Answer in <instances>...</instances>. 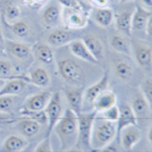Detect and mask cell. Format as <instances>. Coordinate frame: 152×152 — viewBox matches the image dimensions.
I'll return each instance as SVG.
<instances>
[{
    "label": "cell",
    "mask_w": 152,
    "mask_h": 152,
    "mask_svg": "<svg viewBox=\"0 0 152 152\" xmlns=\"http://www.w3.org/2000/svg\"><path fill=\"white\" fill-rule=\"evenodd\" d=\"M77 131H78L77 115L70 108H67L66 110H64L63 116L55 125L52 131L58 136L63 151L75 148L77 142Z\"/></svg>",
    "instance_id": "cell-1"
},
{
    "label": "cell",
    "mask_w": 152,
    "mask_h": 152,
    "mask_svg": "<svg viewBox=\"0 0 152 152\" xmlns=\"http://www.w3.org/2000/svg\"><path fill=\"white\" fill-rule=\"evenodd\" d=\"M98 116L95 110L81 113L77 115V123H78V131H77V142L75 148L81 149L84 151L89 152H98L93 150L92 148V131H93V124Z\"/></svg>",
    "instance_id": "cell-2"
},
{
    "label": "cell",
    "mask_w": 152,
    "mask_h": 152,
    "mask_svg": "<svg viewBox=\"0 0 152 152\" xmlns=\"http://www.w3.org/2000/svg\"><path fill=\"white\" fill-rule=\"evenodd\" d=\"M115 137H117V128L116 123H111L102 119L101 117L95 118L92 131V148L93 150L99 152L100 149L104 148L108 144H111L114 142Z\"/></svg>",
    "instance_id": "cell-3"
},
{
    "label": "cell",
    "mask_w": 152,
    "mask_h": 152,
    "mask_svg": "<svg viewBox=\"0 0 152 152\" xmlns=\"http://www.w3.org/2000/svg\"><path fill=\"white\" fill-rule=\"evenodd\" d=\"M57 68L61 78L69 85L77 86L84 81L83 68L72 59H60L57 63Z\"/></svg>",
    "instance_id": "cell-4"
},
{
    "label": "cell",
    "mask_w": 152,
    "mask_h": 152,
    "mask_svg": "<svg viewBox=\"0 0 152 152\" xmlns=\"http://www.w3.org/2000/svg\"><path fill=\"white\" fill-rule=\"evenodd\" d=\"M45 116H47V137H50L51 133L53 131V127L63 116V102H61V94L60 92H55L51 94V98L47 107L45 109Z\"/></svg>",
    "instance_id": "cell-5"
},
{
    "label": "cell",
    "mask_w": 152,
    "mask_h": 152,
    "mask_svg": "<svg viewBox=\"0 0 152 152\" xmlns=\"http://www.w3.org/2000/svg\"><path fill=\"white\" fill-rule=\"evenodd\" d=\"M65 28L72 31L82 30L88 25V15L84 10H75V9H65L63 15Z\"/></svg>",
    "instance_id": "cell-6"
},
{
    "label": "cell",
    "mask_w": 152,
    "mask_h": 152,
    "mask_svg": "<svg viewBox=\"0 0 152 152\" xmlns=\"http://www.w3.org/2000/svg\"><path fill=\"white\" fill-rule=\"evenodd\" d=\"M132 51H133L135 61L137 63L141 68L145 70L152 69V48L146 45H142L139 42L132 43Z\"/></svg>",
    "instance_id": "cell-7"
},
{
    "label": "cell",
    "mask_w": 152,
    "mask_h": 152,
    "mask_svg": "<svg viewBox=\"0 0 152 152\" xmlns=\"http://www.w3.org/2000/svg\"><path fill=\"white\" fill-rule=\"evenodd\" d=\"M69 108L76 115L81 114L84 106V89L81 86H68L64 89Z\"/></svg>",
    "instance_id": "cell-8"
},
{
    "label": "cell",
    "mask_w": 152,
    "mask_h": 152,
    "mask_svg": "<svg viewBox=\"0 0 152 152\" xmlns=\"http://www.w3.org/2000/svg\"><path fill=\"white\" fill-rule=\"evenodd\" d=\"M141 131L137 127V125H131V126L125 127L119 134V142L124 150L131 151L134 146L136 145L141 141Z\"/></svg>",
    "instance_id": "cell-9"
},
{
    "label": "cell",
    "mask_w": 152,
    "mask_h": 152,
    "mask_svg": "<svg viewBox=\"0 0 152 152\" xmlns=\"http://www.w3.org/2000/svg\"><path fill=\"white\" fill-rule=\"evenodd\" d=\"M51 94H52V92H50V91H45V92H41V93L31 95L26 99L20 109L22 110H28V111L45 110L48 102L50 100Z\"/></svg>",
    "instance_id": "cell-10"
},
{
    "label": "cell",
    "mask_w": 152,
    "mask_h": 152,
    "mask_svg": "<svg viewBox=\"0 0 152 152\" xmlns=\"http://www.w3.org/2000/svg\"><path fill=\"white\" fill-rule=\"evenodd\" d=\"M108 86H109V73L106 72L98 82L90 85L84 91V102L86 101L88 103H93L99 95L103 93L104 91H107Z\"/></svg>",
    "instance_id": "cell-11"
},
{
    "label": "cell",
    "mask_w": 152,
    "mask_h": 152,
    "mask_svg": "<svg viewBox=\"0 0 152 152\" xmlns=\"http://www.w3.org/2000/svg\"><path fill=\"white\" fill-rule=\"evenodd\" d=\"M28 83V78L25 76H17L5 81L4 85L0 88V96L1 95H18L20 94Z\"/></svg>",
    "instance_id": "cell-12"
},
{
    "label": "cell",
    "mask_w": 152,
    "mask_h": 152,
    "mask_svg": "<svg viewBox=\"0 0 152 152\" xmlns=\"http://www.w3.org/2000/svg\"><path fill=\"white\" fill-rule=\"evenodd\" d=\"M5 48L9 55L18 60H25L32 56V47L19 41L5 40Z\"/></svg>",
    "instance_id": "cell-13"
},
{
    "label": "cell",
    "mask_w": 152,
    "mask_h": 152,
    "mask_svg": "<svg viewBox=\"0 0 152 152\" xmlns=\"http://www.w3.org/2000/svg\"><path fill=\"white\" fill-rule=\"evenodd\" d=\"M137 121L139 119L136 118L131 106L126 103L121 104V107H119V117H118V121H116L117 137H119V134L125 127L131 126V125H137Z\"/></svg>",
    "instance_id": "cell-14"
},
{
    "label": "cell",
    "mask_w": 152,
    "mask_h": 152,
    "mask_svg": "<svg viewBox=\"0 0 152 152\" xmlns=\"http://www.w3.org/2000/svg\"><path fill=\"white\" fill-rule=\"evenodd\" d=\"M76 35L68 28H56L50 32L48 35V45L51 47H63L67 45L73 40H75Z\"/></svg>",
    "instance_id": "cell-15"
},
{
    "label": "cell",
    "mask_w": 152,
    "mask_h": 152,
    "mask_svg": "<svg viewBox=\"0 0 152 152\" xmlns=\"http://www.w3.org/2000/svg\"><path fill=\"white\" fill-rule=\"evenodd\" d=\"M152 15V10H149L142 6H136L132 13V33L133 32H145L149 18Z\"/></svg>",
    "instance_id": "cell-16"
},
{
    "label": "cell",
    "mask_w": 152,
    "mask_h": 152,
    "mask_svg": "<svg viewBox=\"0 0 152 152\" xmlns=\"http://www.w3.org/2000/svg\"><path fill=\"white\" fill-rule=\"evenodd\" d=\"M67 45H68V49L72 52V55L75 56L76 58H80V59L90 64H99V61L92 56V53L89 51L88 47L83 42L82 39H75Z\"/></svg>",
    "instance_id": "cell-17"
},
{
    "label": "cell",
    "mask_w": 152,
    "mask_h": 152,
    "mask_svg": "<svg viewBox=\"0 0 152 152\" xmlns=\"http://www.w3.org/2000/svg\"><path fill=\"white\" fill-rule=\"evenodd\" d=\"M32 55L45 65H52L55 63V52L52 50V47L48 43L37 42L32 47Z\"/></svg>",
    "instance_id": "cell-18"
},
{
    "label": "cell",
    "mask_w": 152,
    "mask_h": 152,
    "mask_svg": "<svg viewBox=\"0 0 152 152\" xmlns=\"http://www.w3.org/2000/svg\"><path fill=\"white\" fill-rule=\"evenodd\" d=\"M131 108L133 110V113L135 114L136 118L139 119H143V118H148L150 116L151 113V108L149 106V103L146 101V99L144 98V95L141 92H136L135 94L132 96L131 99Z\"/></svg>",
    "instance_id": "cell-19"
},
{
    "label": "cell",
    "mask_w": 152,
    "mask_h": 152,
    "mask_svg": "<svg viewBox=\"0 0 152 152\" xmlns=\"http://www.w3.org/2000/svg\"><path fill=\"white\" fill-rule=\"evenodd\" d=\"M115 26L121 35L131 37L132 35V13L124 10L118 15H115Z\"/></svg>",
    "instance_id": "cell-20"
},
{
    "label": "cell",
    "mask_w": 152,
    "mask_h": 152,
    "mask_svg": "<svg viewBox=\"0 0 152 152\" xmlns=\"http://www.w3.org/2000/svg\"><path fill=\"white\" fill-rule=\"evenodd\" d=\"M61 17H63L61 9L56 4H52V5L45 7L43 13H42L43 23L48 27H57L61 20Z\"/></svg>",
    "instance_id": "cell-21"
},
{
    "label": "cell",
    "mask_w": 152,
    "mask_h": 152,
    "mask_svg": "<svg viewBox=\"0 0 152 152\" xmlns=\"http://www.w3.org/2000/svg\"><path fill=\"white\" fill-rule=\"evenodd\" d=\"M28 146V142L18 135L8 136L2 143L0 152H22Z\"/></svg>",
    "instance_id": "cell-22"
},
{
    "label": "cell",
    "mask_w": 152,
    "mask_h": 152,
    "mask_svg": "<svg viewBox=\"0 0 152 152\" xmlns=\"http://www.w3.org/2000/svg\"><path fill=\"white\" fill-rule=\"evenodd\" d=\"M117 102V95L114 91H104L103 93L99 95L96 99L94 100V102L92 103L93 104V110H95L98 114L101 113L103 110H106L108 108L113 107L116 104Z\"/></svg>",
    "instance_id": "cell-23"
},
{
    "label": "cell",
    "mask_w": 152,
    "mask_h": 152,
    "mask_svg": "<svg viewBox=\"0 0 152 152\" xmlns=\"http://www.w3.org/2000/svg\"><path fill=\"white\" fill-rule=\"evenodd\" d=\"M82 40L85 43V45L88 47L89 51L92 53V56L100 63V60H102L103 55H104V48H103L101 40L92 34H88V35L83 37Z\"/></svg>",
    "instance_id": "cell-24"
},
{
    "label": "cell",
    "mask_w": 152,
    "mask_h": 152,
    "mask_svg": "<svg viewBox=\"0 0 152 152\" xmlns=\"http://www.w3.org/2000/svg\"><path fill=\"white\" fill-rule=\"evenodd\" d=\"M113 69H114L115 76L118 80H121V82H128L133 77V74H134L133 67L131 66V64L125 61V60L116 59L114 61Z\"/></svg>",
    "instance_id": "cell-25"
},
{
    "label": "cell",
    "mask_w": 152,
    "mask_h": 152,
    "mask_svg": "<svg viewBox=\"0 0 152 152\" xmlns=\"http://www.w3.org/2000/svg\"><path fill=\"white\" fill-rule=\"evenodd\" d=\"M41 125L38 121L23 117L20 121L16 124V129L25 137H33L40 132Z\"/></svg>",
    "instance_id": "cell-26"
},
{
    "label": "cell",
    "mask_w": 152,
    "mask_h": 152,
    "mask_svg": "<svg viewBox=\"0 0 152 152\" xmlns=\"http://www.w3.org/2000/svg\"><path fill=\"white\" fill-rule=\"evenodd\" d=\"M27 78H28V83H32L39 88H48L51 83L49 73L42 67H37L32 69Z\"/></svg>",
    "instance_id": "cell-27"
},
{
    "label": "cell",
    "mask_w": 152,
    "mask_h": 152,
    "mask_svg": "<svg viewBox=\"0 0 152 152\" xmlns=\"http://www.w3.org/2000/svg\"><path fill=\"white\" fill-rule=\"evenodd\" d=\"M110 47L118 53L129 56L132 53V45L127 37L121 34H115L110 38Z\"/></svg>",
    "instance_id": "cell-28"
},
{
    "label": "cell",
    "mask_w": 152,
    "mask_h": 152,
    "mask_svg": "<svg viewBox=\"0 0 152 152\" xmlns=\"http://www.w3.org/2000/svg\"><path fill=\"white\" fill-rule=\"evenodd\" d=\"M94 20L95 23L99 26H101V27H109V26H111L114 24L115 20L114 10L111 8H109V7L95 9Z\"/></svg>",
    "instance_id": "cell-29"
},
{
    "label": "cell",
    "mask_w": 152,
    "mask_h": 152,
    "mask_svg": "<svg viewBox=\"0 0 152 152\" xmlns=\"http://www.w3.org/2000/svg\"><path fill=\"white\" fill-rule=\"evenodd\" d=\"M20 15H22V10L18 5L16 2H8L2 8L1 17L5 20L6 24H10L16 20H19Z\"/></svg>",
    "instance_id": "cell-30"
},
{
    "label": "cell",
    "mask_w": 152,
    "mask_h": 152,
    "mask_svg": "<svg viewBox=\"0 0 152 152\" xmlns=\"http://www.w3.org/2000/svg\"><path fill=\"white\" fill-rule=\"evenodd\" d=\"M7 25L10 28V31L14 33V35H16L17 38H26L30 35V32H31L30 25L24 20H16V22L7 24Z\"/></svg>",
    "instance_id": "cell-31"
},
{
    "label": "cell",
    "mask_w": 152,
    "mask_h": 152,
    "mask_svg": "<svg viewBox=\"0 0 152 152\" xmlns=\"http://www.w3.org/2000/svg\"><path fill=\"white\" fill-rule=\"evenodd\" d=\"M20 115L23 117L30 118L33 121H38L40 125H45L47 124V116H45V110H40V111H28V110H19Z\"/></svg>",
    "instance_id": "cell-32"
},
{
    "label": "cell",
    "mask_w": 152,
    "mask_h": 152,
    "mask_svg": "<svg viewBox=\"0 0 152 152\" xmlns=\"http://www.w3.org/2000/svg\"><path fill=\"white\" fill-rule=\"evenodd\" d=\"M140 90H141V93L144 95V98L146 99L152 110V78L143 80L140 85Z\"/></svg>",
    "instance_id": "cell-33"
},
{
    "label": "cell",
    "mask_w": 152,
    "mask_h": 152,
    "mask_svg": "<svg viewBox=\"0 0 152 152\" xmlns=\"http://www.w3.org/2000/svg\"><path fill=\"white\" fill-rule=\"evenodd\" d=\"M100 114V117L102 119L108 121H111V123H116L118 121V117H119V107H117L116 104L113 107L108 108L106 110H103Z\"/></svg>",
    "instance_id": "cell-34"
},
{
    "label": "cell",
    "mask_w": 152,
    "mask_h": 152,
    "mask_svg": "<svg viewBox=\"0 0 152 152\" xmlns=\"http://www.w3.org/2000/svg\"><path fill=\"white\" fill-rule=\"evenodd\" d=\"M2 77L14 78L17 76H14V68L12 63L7 59L0 58V78H2Z\"/></svg>",
    "instance_id": "cell-35"
},
{
    "label": "cell",
    "mask_w": 152,
    "mask_h": 152,
    "mask_svg": "<svg viewBox=\"0 0 152 152\" xmlns=\"http://www.w3.org/2000/svg\"><path fill=\"white\" fill-rule=\"evenodd\" d=\"M13 95H1L0 96V114H9L14 108Z\"/></svg>",
    "instance_id": "cell-36"
},
{
    "label": "cell",
    "mask_w": 152,
    "mask_h": 152,
    "mask_svg": "<svg viewBox=\"0 0 152 152\" xmlns=\"http://www.w3.org/2000/svg\"><path fill=\"white\" fill-rule=\"evenodd\" d=\"M58 4L63 6L65 9H75L83 10V7L78 0H58Z\"/></svg>",
    "instance_id": "cell-37"
},
{
    "label": "cell",
    "mask_w": 152,
    "mask_h": 152,
    "mask_svg": "<svg viewBox=\"0 0 152 152\" xmlns=\"http://www.w3.org/2000/svg\"><path fill=\"white\" fill-rule=\"evenodd\" d=\"M34 152H52L50 137H47V136H45V139L39 143L38 146L35 148Z\"/></svg>",
    "instance_id": "cell-38"
},
{
    "label": "cell",
    "mask_w": 152,
    "mask_h": 152,
    "mask_svg": "<svg viewBox=\"0 0 152 152\" xmlns=\"http://www.w3.org/2000/svg\"><path fill=\"white\" fill-rule=\"evenodd\" d=\"M89 1L90 4L96 9L109 7V4H110V0H89Z\"/></svg>",
    "instance_id": "cell-39"
},
{
    "label": "cell",
    "mask_w": 152,
    "mask_h": 152,
    "mask_svg": "<svg viewBox=\"0 0 152 152\" xmlns=\"http://www.w3.org/2000/svg\"><path fill=\"white\" fill-rule=\"evenodd\" d=\"M145 35H146V38H148V40L152 41V15L150 16L149 22H148V25H146Z\"/></svg>",
    "instance_id": "cell-40"
},
{
    "label": "cell",
    "mask_w": 152,
    "mask_h": 152,
    "mask_svg": "<svg viewBox=\"0 0 152 152\" xmlns=\"http://www.w3.org/2000/svg\"><path fill=\"white\" fill-rule=\"evenodd\" d=\"M99 152H118V151H117V149H116L113 144H108V145H106L104 148L100 149Z\"/></svg>",
    "instance_id": "cell-41"
},
{
    "label": "cell",
    "mask_w": 152,
    "mask_h": 152,
    "mask_svg": "<svg viewBox=\"0 0 152 152\" xmlns=\"http://www.w3.org/2000/svg\"><path fill=\"white\" fill-rule=\"evenodd\" d=\"M48 2V0H34V9L41 8L42 6H45Z\"/></svg>",
    "instance_id": "cell-42"
},
{
    "label": "cell",
    "mask_w": 152,
    "mask_h": 152,
    "mask_svg": "<svg viewBox=\"0 0 152 152\" xmlns=\"http://www.w3.org/2000/svg\"><path fill=\"white\" fill-rule=\"evenodd\" d=\"M22 2H23L26 7L34 8V0H22Z\"/></svg>",
    "instance_id": "cell-43"
},
{
    "label": "cell",
    "mask_w": 152,
    "mask_h": 152,
    "mask_svg": "<svg viewBox=\"0 0 152 152\" xmlns=\"http://www.w3.org/2000/svg\"><path fill=\"white\" fill-rule=\"evenodd\" d=\"M142 2H143V5L146 7V9L151 10L152 9V0H142Z\"/></svg>",
    "instance_id": "cell-44"
},
{
    "label": "cell",
    "mask_w": 152,
    "mask_h": 152,
    "mask_svg": "<svg viewBox=\"0 0 152 152\" xmlns=\"http://www.w3.org/2000/svg\"><path fill=\"white\" fill-rule=\"evenodd\" d=\"M65 152H89V151H84V150H81V149H77V148H72V149H68Z\"/></svg>",
    "instance_id": "cell-45"
},
{
    "label": "cell",
    "mask_w": 152,
    "mask_h": 152,
    "mask_svg": "<svg viewBox=\"0 0 152 152\" xmlns=\"http://www.w3.org/2000/svg\"><path fill=\"white\" fill-rule=\"evenodd\" d=\"M148 140H149V142L152 144V126L150 127V129L148 132Z\"/></svg>",
    "instance_id": "cell-46"
},
{
    "label": "cell",
    "mask_w": 152,
    "mask_h": 152,
    "mask_svg": "<svg viewBox=\"0 0 152 152\" xmlns=\"http://www.w3.org/2000/svg\"><path fill=\"white\" fill-rule=\"evenodd\" d=\"M4 83H5V81H4L2 78H0V88H1L2 85H4Z\"/></svg>",
    "instance_id": "cell-47"
},
{
    "label": "cell",
    "mask_w": 152,
    "mask_h": 152,
    "mask_svg": "<svg viewBox=\"0 0 152 152\" xmlns=\"http://www.w3.org/2000/svg\"><path fill=\"white\" fill-rule=\"evenodd\" d=\"M128 1H131V0H121V2H128Z\"/></svg>",
    "instance_id": "cell-48"
},
{
    "label": "cell",
    "mask_w": 152,
    "mask_h": 152,
    "mask_svg": "<svg viewBox=\"0 0 152 152\" xmlns=\"http://www.w3.org/2000/svg\"><path fill=\"white\" fill-rule=\"evenodd\" d=\"M22 152H26V151H22Z\"/></svg>",
    "instance_id": "cell-49"
}]
</instances>
